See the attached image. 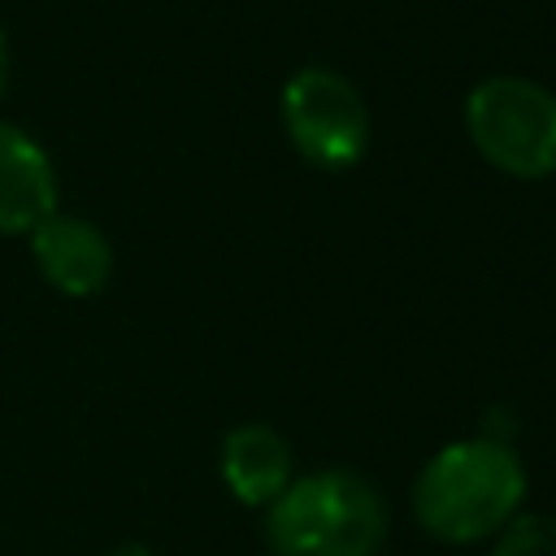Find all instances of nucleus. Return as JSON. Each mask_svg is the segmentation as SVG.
Masks as SVG:
<instances>
[{"instance_id": "nucleus-8", "label": "nucleus", "mask_w": 556, "mask_h": 556, "mask_svg": "<svg viewBox=\"0 0 556 556\" xmlns=\"http://www.w3.org/2000/svg\"><path fill=\"white\" fill-rule=\"evenodd\" d=\"M491 556H556V517H513Z\"/></svg>"}, {"instance_id": "nucleus-2", "label": "nucleus", "mask_w": 556, "mask_h": 556, "mask_svg": "<svg viewBox=\"0 0 556 556\" xmlns=\"http://www.w3.org/2000/svg\"><path fill=\"white\" fill-rule=\"evenodd\" d=\"M265 534L274 556H374L387 539V504L369 478L321 469L269 504Z\"/></svg>"}, {"instance_id": "nucleus-4", "label": "nucleus", "mask_w": 556, "mask_h": 556, "mask_svg": "<svg viewBox=\"0 0 556 556\" xmlns=\"http://www.w3.org/2000/svg\"><path fill=\"white\" fill-rule=\"evenodd\" d=\"M282 126L295 152L321 169H348L369 148V109L361 91L326 65H308L287 78Z\"/></svg>"}, {"instance_id": "nucleus-1", "label": "nucleus", "mask_w": 556, "mask_h": 556, "mask_svg": "<svg viewBox=\"0 0 556 556\" xmlns=\"http://www.w3.org/2000/svg\"><path fill=\"white\" fill-rule=\"evenodd\" d=\"M526 500L521 456L500 439H460L426 460L413 482V513L439 543L500 534Z\"/></svg>"}, {"instance_id": "nucleus-7", "label": "nucleus", "mask_w": 556, "mask_h": 556, "mask_svg": "<svg viewBox=\"0 0 556 556\" xmlns=\"http://www.w3.org/2000/svg\"><path fill=\"white\" fill-rule=\"evenodd\" d=\"M222 478L239 504H274L291 482V447L274 426L248 421L222 439Z\"/></svg>"}, {"instance_id": "nucleus-5", "label": "nucleus", "mask_w": 556, "mask_h": 556, "mask_svg": "<svg viewBox=\"0 0 556 556\" xmlns=\"http://www.w3.org/2000/svg\"><path fill=\"white\" fill-rule=\"evenodd\" d=\"M26 239H30L35 269L61 295L87 300V295H100L109 287V278H113V243L104 239V230L96 222L56 208Z\"/></svg>"}, {"instance_id": "nucleus-6", "label": "nucleus", "mask_w": 556, "mask_h": 556, "mask_svg": "<svg viewBox=\"0 0 556 556\" xmlns=\"http://www.w3.org/2000/svg\"><path fill=\"white\" fill-rule=\"evenodd\" d=\"M56 165L17 122H0V235H30L56 213Z\"/></svg>"}, {"instance_id": "nucleus-10", "label": "nucleus", "mask_w": 556, "mask_h": 556, "mask_svg": "<svg viewBox=\"0 0 556 556\" xmlns=\"http://www.w3.org/2000/svg\"><path fill=\"white\" fill-rule=\"evenodd\" d=\"M109 556H156L152 547H143V543H122V547H113Z\"/></svg>"}, {"instance_id": "nucleus-9", "label": "nucleus", "mask_w": 556, "mask_h": 556, "mask_svg": "<svg viewBox=\"0 0 556 556\" xmlns=\"http://www.w3.org/2000/svg\"><path fill=\"white\" fill-rule=\"evenodd\" d=\"M9 78H13V52H9V35L0 30V100H4Z\"/></svg>"}, {"instance_id": "nucleus-3", "label": "nucleus", "mask_w": 556, "mask_h": 556, "mask_svg": "<svg viewBox=\"0 0 556 556\" xmlns=\"http://www.w3.org/2000/svg\"><path fill=\"white\" fill-rule=\"evenodd\" d=\"M465 126L495 169L513 178L556 174V96L530 78H486L465 100Z\"/></svg>"}]
</instances>
